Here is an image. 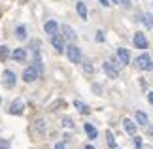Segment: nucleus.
I'll list each match as a JSON object with an SVG mask.
<instances>
[{
    "label": "nucleus",
    "mask_w": 153,
    "mask_h": 149,
    "mask_svg": "<svg viewBox=\"0 0 153 149\" xmlns=\"http://www.w3.org/2000/svg\"><path fill=\"white\" fill-rule=\"evenodd\" d=\"M64 51H66V57H68L70 62H74V64H79V62H81V49H79L78 45L70 44Z\"/></svg>",
    "instance_id": "f257e3e1"
},
{
    "label": "nucleus",
    "mask_w": 153,
    "mask_h": 149,
    "mask_svg": "<svg viewBox=\"0 0 153 149\" xmlns=\"http://www.w3.org/2000/svg\"><path fill=\"white\" fill-rule=\"evenodd\" d=\"M136 66L140 70H146V72H151L153 70V61L149 57V53H142L138 59H136Z\"/></svg>",
    "instance_id": "f03ea898"
},
{
    "label": "nucleus",
    "mask_w": 153,
    "mask_h": 149,
    "mask_svg": "<svg viewBox=\"0 0 153 149\" xmlns=\"http://www.w3.org/2000/svg\"><path fill=\"white\" fill-rule=\"evenodd\" d=\"M38 74H40V70L34 66V64H30V66L25 68V72H23V79H25L27 83H32V81L38 79Z\"/></svg>",
    "instance_id": "7ed1b4c3"
},
{
    "label": "nucleus",
    "mask_w": 153,
    "mask_h": 149,
    "mask_svg": "<svg viewBox=\"0 0 153 149\" xmlns=\"http://www.w3.org/2000/svg\"><path fill=\"white\" fill-rule=\"evenodd\" d=\"M51 45H53V49H55L57 53H64V49H66L64 40H62V36H59V32L51 36Z\"/></svg>",
    "instance_id": "20e7f679"
},
{
    "label": "nucleus",
    "mask_w": 153,
    "mask_h": 149,
    "mask_svg": "<svg viewBox=\"0 0 153 149\" xmlns=\"http://www.w3.org/2000/svg\"><path fill=\"white\" fill-rule=\"evenodd\" d=\"M132 42H134V45L138 47V49H148V38H146V34L144 32H136L134 34V38H132Z\"/></svg>",
    "instance_id": "39448f33"
},
{
    "label": "nucleus",
    "mask_w": 153,
    "mask_h": 149,
    "mask_svg": "<svg viewBox=\"0 0 153 149\" xmlns=\"http://www.w3.org/2000/svg\"><path fill=\"white\" fill-rule=\"evenodd\" d=\"M23 110H25V104H23V100H13V102L10 104V110L8 113H11V115H23Z\"/></svg>",
    "instance_id": "423d86ee"
},
{
    "label": "nucleus",
    "mask_w": 153,
    "mask_h": 149,
    "mask_svg": "<svg viewBox=\"0 0 153 149\" xmlns=\"http://www.w3.org/2000/svg\"><path fill=\"white\" fill-rule=\"evenodd\" d=\"M102 68H104V72L108 74L111 79H115V77L119 76V66H114V62H110V61H108V62H104V66H102Z\"/></svg>",
    "instance_id": "0eeeda50"
},
{
    "label": "nucleus",
    "mask_w": 153,
    "mask_h": 149,
    "mask_svg": "<svg viewBox=\"0 0 153 149\" xmlns=\"http://www.w3.org/2000/svg\"><path fill=\"white\" fill-rule=\"evenodd\" d=\"M44 30H45V34H49V36H53V34H57L59 32V23L57 21H48V23H45V25H44Z\"/></svg>",
    "instance_id": "6e6552de"
},
{
    "label": "nucleus",
    "mask_w": 153,
    "mask_h": 149,
    "mask_svg": "<svg viewBox=\"0 0 153 149\" xmlns=\"http://www.w3.org/2000/svg\"><path fill=\"white\" fill-rule=\"evenodd\" d=\"M11 59L17 62H23L27 59V49H23V47H17V49L11 51Z\"/></svg>",
    "instance_id": "1a4fd4ad"
},
{
    "label": "nucleus",
    "mask_w": 153,
    "mask_h": 149,
    "mask_svg": "<svg viewBox=\"0 0 153 149\" xmlns=\"http://www.w3.org/2000/svg\"><path fill=\"white\" fill-rule=\"evenodd\" d=\"M15 81H17V76L11 72V70H6L4 72V83H6V87H13L15 85Z\"/></svg>",
    "instance_id": "9d476101"
},
{
    "label": "nucleus",
    "mask_w": 153,
    "mask_h": 149,
    "mask_svg": "<svg viewBox=\"0 0 153 149\" xmlns=\"http://www.w3.org/2000/svg\"><path fill=\"white\" fill-rule=\"evenodd\" d=\"M123 128H125V132H127V134L136 136V123L131 121V119H125V121H123Z\"/></svg>",
    "instance_id": "9b49d317"
},
{
    "label": "nucleus",
    "mask_w": 153,
    "mask_h": 149,
    "mask_svg": "<svg viewBox=\"0 0 153 149\" xmlns=\"http://www.w3.org/2000/svg\"><path fill=\"white\" fill-rule=\"evenodd\" d=\"M117 57H119L121 64L131 62V53H128V49H125V47H119V49H117Z\"/></svg>",
    "instance_id": "f8f14e48"
},
{
    "label": "nucleus",
    "mask_w": 153,
    "mask_h": 149,
    "mask_svg": "<svg viewBox=\"0 0 153 149\" xmlns=\"http://www.w3.org/2000/svg\"><path fill=\"white\" fill-rule=\"evenodd\" d=\"M83 128H85V132H87V136H89L91 140H95L97 136H98V130L95 128V125H91V123H85V125H83Z\"/></svg>",
    "instance_id": "ddd939ff"
},
{
    "label": "nucleus",
    "mask_w": 153,
    "mask_h": 149,
    "mask_svg": "<svg viewBox=\"0 0 153 149\" xmlns=\"http://www.w3.org/2000/svg\"><path fill=\"white\" fill-rule=\"evenodd\" d=\"M62 32H64V38L70 40V42H74L76 36H78V34L74 32V28H72V27H68V25H62Z\"/></svg>",
    "instance_id": "4468645a"
},
{
    "label": "nucleus",
    "mask_w": 153,
    "mask_h": 149,
    "mask_svg": "<svg viewBox=\"0 0 153 149\" xmlns=\"http://www.w3.org/2000/svg\"><path fill=\"white\" fill-rule=\"evenodd\" d=\"M76 11H78V15L83 21L87 19V6H85V2H78V4H76Z\"/></svg>",
    "instance_id": "2eb2a0df"
},
{
    "label": "nucleus",
    "mask_w": 153,
    "mask_h": 149,
    "mask_svg": "<svg viewBox=\"0 0 153 149\" xmlns=\"http://www.w3.org/2000/svg\"><path fill=\"white\" fill-rule=\"evenodd\" d=\"M74 106L78 108V111H79V113H83V115H87V113L91 111V110H89V106H87V104H83L81 100H74Z\"/></svg>",
    "instance_id": "dca6fc26"
},
{
    "label": "nucleus",
    "mask_w": 153,
    "mask_h": 149,
    "mask_svg": "<svg viewBox=\"0 0 153 149\" xmlns=\"http://www.w3.org/2000/svg\"><path fill=\"white\" fill-rule=\"evenodd\" d=\"M148 121H149V119H148V113H146V111H136V123L138 125H148Z\"/></svg>",
    "instance_id": "f3484780"
},
{
    "label": "nucleus",
    "mask_w": 153,
    "mask_h": 149,
    "mask_svg": "<svg viewBox=\"0 0 153 149\" xmlns=\"http://www.w3.org/2000/svg\"><path fill=\"white\" fill-rule=\"evenodd\" d=\"M15 36L19 38V40H25L27 38V28L23 27V25H19V27L15 28Z\"/></svg>",
    "instance_id": "a211bd4d"
},
{
    "label": "nucleus",
    "mask_w": 153,
    "mask_h": 149,
    "mask_svg": "<svg viewBox=\"0 0 153 149\" xmlns=\"http://www.w3.org/2000/svg\"><path fill=\"white\" fill-rule=\"evenodd\" d=\"M106 140H108V145H110V147H117V142H115V138H114V134H111V130H108V132H106Z\"/></svg>",
    "instance_id": "6ab92c4d"
},
{
    "label": "nucleus",
    "mask_w": 153,
    "mask_h": 149,
    "mask_svg": "<svg viewBox=\"0 0 153 149\" xmlns=\"http://www.w3.org/2000/svg\"><path fill=\"white\" fill-rule=\"evenodd\" d=\"M10 55H11V53H10L8 47H6V45H0V61H6Z\"/></svg>",
    "instance_id": "aec40b11"
},
{
    "label": "nucleus",
    "mask_w": 153,
    "mask_h": 149,
    "mask_svg": "<svg viewBox=\"0 0 153 149\" xmlns=\"http://www.w3.org/2000/svg\"><path fill=\"white\" fill-rule=\"evenodd\" d=\"M36 130L40 134L45 132V121H44V119H38V121H36Z\"/></svg>",
    "instance_id": "412c9836"
},
{
    "label": "nucleus",
    "mask_w": 153,
    "mask_h": 149,
    "mask_svg": "<svg viewBox=\"0 0 153 149\" xmlns=\"http://www.w3.org/2000/svg\"><path fill=\"white\" fill-rule=\"evenodd\" d=\"M142 21H144V23H146L148 27H151V28H153V15H151V13H146Z\"/></svg>",
    "instance_id": "4be33fe9"
},
{
    "label": "nucleus",
    "mask_w": 153,
    "mask_h": 149,
    "mask_svg": "<svg viewBox=\"0 0 153 149\" xmlns=\"http://www.w3.org/2000/svg\"><path fill=\"white\" fill-rule=\"evenodd\" d=\"M134 149H142V138L134 136Z\"/></svg>",
    "instance_id": "5701e85b"
},
{
    "label": "nucleus",
    "mask_w": 153,
    "mask_h": 149,
    "mask_svg": "<svg viewBox=\"0 0 153 149\" xmlns=\"http://www.w3.org/2000/svg\"><path fill=\"white\" fill-rule=\"evenodd\" d=\"M83 70H85V72H89V74H93V70H95V68L91 66V62L85 61V62H83Z\"/></svg>",
    "instance_id": "b1692460"
},
{
    "label": "nucleus",
    "mask_w": 153,
    "mask_h": 149,
    "mask_svg": "<svg viewBox=\"0 0 153 149\" xmlns=\"http://www.w3.org/2000/svg\"><path fill=\"white\" fill-rule=\"evenodd\" d=\"M62 125H64V127H68V128L74 127V125H72V119H70V117H64V119H62Z\"/></svg>",
    "instance_id": "393cba45"
},
{
    "label": "nucleus",
    "mask_w": 153,
    "mask_h": 149,
    "mask_svg": "<svg viewBox=\"0 0 153 149\" xmlns=\"http://www.w3.org/2000/svg\"><path fill=\"white\" fill-rule=\"evenodd\" d=\"M117 2H119L123 8H131V0H117Z\"/></svg>",
    "instance_id": "a878e982"
},
{
    "label": "nucleus",
    "mask_w": 153,
    "mask_h": 149,
    "mask_svg": "<svg viewBox=\"0 0 153 149\" xmlns=\"http://www.w3.org/2000/svg\"><path fill=\"white\" fill-rule=\"evenodd\" d=\"M0 149H11V147H10V144L6 140H0Z\"/></svg>",
    "instance_id": "bb28decb"
},
{
    "label": "nucleus",
    "mask_w": 153,
    "mask_h": 149,
    "mask_svg": "<svg viewBox=\"0 0 153 149\" xmlns=\"http://www.w3.org/2000/svg\"><path fill=\"white\" fill-rule=\"evenodd\" d=\"M97 42H104V32H102V30L97 32Z\"/></svg>",
    "instance_id": "cd10ccee"
},
{
    "label": "nucleus",
    "mask_w": 153,
    "mask_h": 149,
    "mask_svg": "<svg viewBox=\"0 0 153 149\" xmlns=\"http://www.w3.org/2000/svg\"><path fill=\"white\" fill-rule=\"evenodd\" d=\"M98 2H100L104 8H108V6H110V0H98Z\"/></svg>",
    "instance_id": "c85d7f7f"
},
{
    "label": "nucleus",
    "mask_w": 153,
    "mask_h": 149,
    "mask_svg": "<svg viewBox=\"0 0 153 149\" xmlns=\"http://www.w3.org/2000/svg\"><path fill=\"white\" fill-rule=\"evenodd\" d=\"M148 100H149V104L153 106V93H149V94H148Z\"/></svg>",
    "instance_id": "c756f323"
},
{
    "label": "nucleus",
    "mask_w": 153,
    "mask_h": 149,
    "mask_svg": "<svg viewBox=\"0 0 153 149\" xmlns=\"http://www.w3.org/2000/svg\"><path fill=\"white\" fill-rule=\"evenodd\" d=\"M53 149H64V144H55V147Z\"/></svg>",
    "instance_id": "7c9ffc66"
},
{
    "label": "nucleus",
    "mask_w": 153,
    "mask_h": 149,
    "mask_svg": "<svg viewBox=\"0 0 153 149\" xmlns=\"http://www.w3.org/2000/svg\"><path fill=\"white\" fill-rule=\"evenodd\" d=\"M85 149H95V147H93V145H85Z\"/></svg>",
    "instance_id": "2f4dec72"
},
{
    "label": "nucleus",
    "mask_w": 153,
    "mask_h": 149,
    "mask_svg": "<svg viewBox=\"0 0 153 149\" xmlns=\"http://www.w3.org/2000/svg\"><path fill=\"white\" fill-rule=\"evenodd\" d=\"M144 149H153V147H151V145H146V147H144Z\"/></svg>",
    "instance_id": "473e14b6"
},
{
    "label": "nucleus",
    "mask_w": 153,
    "mask_h": 149,
    "mask_svg": "<svg viewBox=\"0 0 153 149\" xmlns=\"http://www.w3.org/2000/svg\"><path fill=\"white\" fill-rule=\"evenodd\" d=\"M111 2H114V4H119V2H117V0H111Z\"/></svg>",
    "instance_id": "72a5a7b5"
},
{
    "label": "nucleus",
    "mask_w": 153,
    "mask_h": 149,
    "mask_svg": "<svg viewBox=\"0 0 153 149\" xmlns=\"http://www.w3.org/2000/svg\"><path fill=\"white\" fill-rule=\"evenodd\" d=\"M0 102H2V98H0Z\"/></svg>",
    "instance_id": "f704fd0d"
}]
</instances>
